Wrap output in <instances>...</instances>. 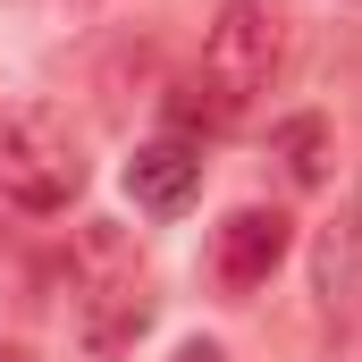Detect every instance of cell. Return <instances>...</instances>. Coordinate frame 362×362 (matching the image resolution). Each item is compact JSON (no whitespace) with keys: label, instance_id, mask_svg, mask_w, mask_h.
<instances>
[{"label":"cell","instance_id":"obj_1","mask_svg":"<svg viewBox=\"0 0 362 362\" xmlns=\"http://www.w3.org/2000/svg\"><path fill=\"white\" fill-rule=\"evenodd\" d=\"M286 51H295V17H286V0H219V17L202 25V59H194V76L169 93L177 127H202V135L236 127V118L278 85Z\"/></svg>","mask_w":362,"mask_h":362},{"label":"cell","instance_id":"obj_2","mask_svg":"<svg viewBox=\"0 0 362 362\" xmlns=\"http://www.w3.org/2000/svg\"><path fill=\"white\" fill-rule=\"evenodd\" d=\"M76 194H85V152H76V135H68L51 110L0 118V202H8V211L51 219V211H68Z\"/></svg>","mask_w":362,"mask_h":362},{"label":"cell","instance_id":"obj_3","mask_svg":"<svg viewBox=\"0 0 362 362\" xmlns=\"http://www.w3.org/2000/svg\"><path fill=\"white\" fill-rule=\"evenodd\" d=\"M286 245H295V219L270 211V202H245V211H228V219L211 228V278H219L228 295H253V286L278 278Z\"/></svg>","mask_w":362,"mask_h":362},{"label":"cell","instance_id":"obj_4","mask_svg":"<svg viewBox=\"0 0 362 362\" xmlns=\"http://www.w3.org/2000/svg\"><path fill=\"white\" fill-rule=\"evenodd\" d=\"M76 329H85L93 362H118L144 329H152V278H144V270H118V278L76 286Z\"/></svg>","mask_w":362,"mask_h":362},{"label":"cell","instance_id":"obj_5","mask_svg":"<svg viewBox=\"0 0 362 362\" xmlns=\"http://www.w3.org/2000/svg\"><path fill=\"white\" fill-rule=\"evenodd\" d=\"M127 194H135V211H152V219L194 211V194H202V144H194V135L135 144V160H127Z\"/></svg>","mask_w":362,"mask_h":362},{"label":"cell","instance_id":"obj_6","mask_svg":"<svg viewBox=\"0 0 362 362\" xmlns=\"http://www.w3.org/2000/svg\"><path fill=\"white\" fill-rule=\"evenodd\" d=\"M312 278H320L329 320H362V211H346V219L320 228V262H312Z\"/></svg>","mask_w":362,"mask_h":362},{"label":"cell","instance_id":"obj_7","mask_svg":"<svg viewBox=\"0 0 362 362\" xmlns=\"http://www.w3.org/2000/svg\"><path fill=\"white\" fill-rule=\"evenodd\" d=\"M152 85H160V51H152V42H118V51L101 59V110H110V118H127L135 101H152Z\"/></svg>","mask_w":362,"mask_h":362},{"label":"cell","instance_id":"obj_8","mask_svg":"<svg viewBox=\"0 0 362 362\" xmlns=\"http://www.w3.org/2000/svg\"><path fill=\"white\" fill-rule=\"evenodd\" d=\"M270 144H278V160H286V177H295V185H320V177H329V127H320L312 110L286 118Z\"/></svg>","mask_w":362,"mask_h":362},{"label":"cell","instance_id":"obj_9","mask_svg":"<svg viewBox=\"0 0 362 362\" xmlns=\"http://www.w3.org/2000/svg\"><path fill=\"white\" fill-rule=\"evenodd\" d=\"M177 362H228V346H211V337H185Z\"/></svg>","mask_w":362,"mask_h":362},{"label":"cell","instance_id":"obj_10","mask_svg":"<svg viewBox=\"0 0 362 362\" xmlns=\"http://www.w3.org/2000/svg\"><path fill=\"white\" fill-rule=\"evenodd\" d=\"M0 362H34V346H17V337H0Z\"/></svg>","mask_w":362,"mask_h":362},{"label":"cell","instance_id":"obj_11","mask_svg":"<svg viewBox=\"0 0 362 362\" xmlns=\"http://www.w3.org/2000/svg\"><path fill=\"white\" fill-rule=\"evenodd\" d=\"M0 253H8V228H0Z\"/></svg>","mask_w":362,"mask_h":362}]
</instances>
